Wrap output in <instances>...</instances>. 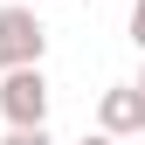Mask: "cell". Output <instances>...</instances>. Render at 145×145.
<instances>
[{
  "mask_svg": "<svg viewBox=\"0 0 145 145\" xmlns=\"http://www.w3.org/2000/svg\"><path fill=\"white\" fill-rule=\"evenodd\" d=\"M0 118L7 124H48V76H42V62L0 76Z\"/></svg>",
  "mask_w": 145,
  "mask_h": 145,
  "instance_id": "6da1fadb",
  "label": "cell"
},
{
  "mask_svg": "<svg viewBox=\"0 0 145 145\" xmlns=\"http://www.w3.org/2000/svg\"><path fill=\"white\" fill-rule=\"evenodd\" d=\"M42 48H48V28L35 21V7L7 0V7H0V56H7V69H28V62H42Z\"/></svg>",
  "mask_w": 145,
  "mask_h": 145,
  "instance_id": "7a4b0ae2",
  "label": "cell"
},
{
  "mask_svg": "<svg viewBox=\"0 0 145 145\" xmlns=\"http://www.w3.org/2000/svg\"><path fill=\"white\" fill-rule=\"evenodd\" d=\"M97 131H111V138L145 131V90H138V83H111V90L97 97Z\"/></svg>",
  "mask_w": 145,
  "mask_h": 145,
  "instance_id": "3957f363",
  "label": "cell"
},
{
  "mask_svg": "<svg viewBox=\"0 0 145 145\" xmlns=\"http://www.w3.org/2000/svg\"><path fill=\"white\" fill-rule=\"evenodd\" d=\"M0 145H56V138H48V124H14Z\"/></svg>",
  "mask_w": 145,
  "mask_h": 145,
  "instance_id": "277c9868",
  "label": "cell"
},
{
  "mask_svg": "<svg viewBox=\"0 0 145 145\" xmlns=\"http://www.w3.org/2000/svg\"><path fill=\"white\" fill-rule=\"evenodd\" d=\"M131 48L145 56V0H131Z\"/></svg>",
  "mask_w": 145,
  "mask_h": 145,
  "instance_id": "5b68a950",
  "label": "cell"
},
{
  "mask_svg": "<svg viewBox=\"0 0 145 145\" xmlns=\"http://www.w3.org/2000/svg\"><path fill=\"white\" fill-rule=\"evenodd\" d=\"M76 145H124V138H111V131H90V138H76Z\"/></svg>",
  "mask_w": 145,
  "mask_h": 145,
  "instance_id": "8992f818",
  "label": "cell"
},
{
  "mask_svg": "<svg viewBox=\"0 0 145 145\" xmlns=\"http://www.w3.org/2000/svg\"><path fill=\"white\" fill-rule=\"evenodd\" d=\"M0 76H7V56H0Z\"/></svg>",
  "mask_w": 145,
  "mask_h": 145,
  "instance_id": "52a82bcc",
  "label": "cell"
},
{
  "mask_svg": "<svg viewBox=\"0 0 145 145\" xmlns=\"http://www.w3.org/2000/svg\"><path fill=\"white\" fill-rule=\"evenodd\" d=\"M138 90H145V69H138Z\"/></svg>",
  "mask_w": 145,
  "mask_h": 145,
  "instance_id": "ba28073f",
  "label": "cell"
}]
</instances>
